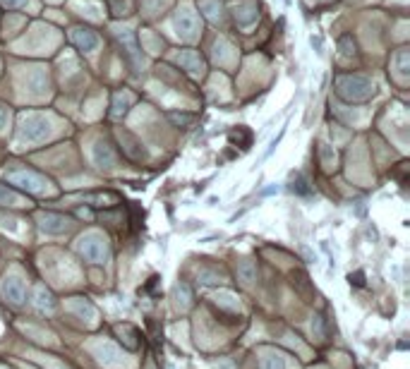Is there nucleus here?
Here are the masks:
<instances>
[{"mask_svg":"<svg viewBox=\"0 0 410 369\" xmlns=\"http://www.w3.org/2000/svg\"><path fill=\"white\" fill-rule=\"evenodd\" d=\"M338 93L348 101H365L374 93V84L367 77H360V74H346V77H338L336 82Z\"/></svg>","mask_w":410,"mask_h":369,"instance_id":"nucleus-1","label":"nucleus"},{"mask_svg":"<svg viewBox=\"0 0 410 369\" xmlns=\"http://www.w3.org/2000/svg\"><path fill=\"white\" fill-rule=\"evenodd\" d=\"M79 252L84 254L87 261H94V264H101V261L106 259V254H108L103 238L96 235V233H89V235H84V238L79 240Z\"/></svg>","mask_w":410,"mask_h":369,"instance_id":"nucleus-2","label":"nucleus"},{"mask_svg":"<svg viewBox=\"0 0 410 369\" xmlns=\"http://www.w3.org/2000/svg\"><path fill=\"white\" fill-rule=\"evenodd\" d=\"M48 129H51L48 118H46V115H41V113H32V115H27V118H24V125H22V137L34 142V139L46 137V134H48Z\"/></svg>","mask_w":410,"mask_h":369,"instance_id":"nucleus-3","label":"nucleus"},{"mask_svg":"<svg viewBox=\"0 0 410 369\" xmlns=\"http://www.w3.org/2000/svg\"><path fill=\"white\" fill-rule=\"evenodd\" d=\"M38 228L43 233H51V235H60V233H67L70 221L65 216H58V214H41L38 216Z\"/></svg>","mask_w":410,"mask_h":369,"instance_id":"nucleus-4","label":"nucleus"},{"mask_svg":"<svg viewBox=\"0 0 410 369\" xmlns=\"http://www.w3.org/2000/svg\"><path fill=\"white\" fill-rule=\"evenodd\" d=\"M235 22L240 24V27H250V24H254L257 17H259V10H257V5L254 2H250V0H245V2H238L235 5Z\"/></svg>","mask_w":410,"mask_h":369,"instance_id":"nucleus-5","label":"nucleus"},{"mask_svg":"<svg viewBox=\"0 0 410 369\" xmlns=\"http://www.w3.org/2000/svg\"><path fill=\"white\" fill-rule=\"evenodd\" d=\"M10 180L19 187H24V189H29V192H41L43 189V178L36 175V173H32V170H27V173H12L10 175Z\"/></svg>","mask_w":410,"mask_h":369,"instance_id":"nucleus-6","label":"nucleus"},{"mask_svg":"<svg viewBox=\"0 0 410 369\" xmlns=\"http://www.w3.org/2000/svg\"><path fill=\"white\" fill-rule=\"evenodd\" d=\"M2 293L10 302L19 305V302H24V283L17 276H7L2 280Z\"/></svg>","mask_w":410,"mask_h":369,"instance_id":"nucleus-7","label":"nucleus"},{"mask_svg":"<svg viewBox=\"0 0 410 369\" xmlns=\"http://www.w3.org/2000/svg\"><path fill=\"white\" fill-rule=\"evenodd\" d=\"M175 29H178V34H183V36L189 38L197 31V17H194L189 10H180L178 17H175Z\"/></svg>","mask_w":410,"mask_h":369,"instance_id":"nucleus-8","label":"nucleus"},{"mask_svg":"<svg viewBox=\"0 0 410 369\" xmlns=\"http://www.w3.org/2000/svg\"><path fill=\"white\" fill-rule=\"evenodd\" d=\"M72 41L77 43V48L84 51V53H89V51H94L98 46V36L94 31H89V29H75L72 31Z\"/></svg>","mask_w":410,"mask_h":369,"instance_id":"nucleus-9","label":"nucleus"},{"mask_svg":"<svg viewBox=\"0 0 410 369\" xmlns=\"http://www.w3.org/2000/svg\"><path fill=\"white\" fill-rule=\"evenodd\" d=\"M178 62L185 65L189 72H199V70H202V60H199L197 53H192V51H183V53L178 56Z\"/></svg>","mask_w":410,"mask_h":369,"instance_id":"nucleus-10","label":"nucleus"},{"mask_svg":"<svg viewBox=\"0 0 410 369\" xmlns=\"http://www.w3.org/2000/svg\"><path fill=\"white\" fill-rule=\"evenodd\" d=\"M94 158H96V163L101 168H111L113 166V151H111V147L108 144H98L96 147V151H94Z\"/></svg>","mask_w":410,"mask_h":369,"instance_id":"nucleus-11","label":"nucleus"},{"mask_svg":"<svg viewBox=\"0 0 410 369\" xmlns=\"http://www.w3.org/2000/svg\"><path fill=\"white\" fill-rule=\"evenodd\" d=\"M36 307H38V309H53V307H56L53 295H51L46 288H38V290H36Z\"/></svg>","mask_w":410,"mask_h":369,"instance_id":"nucleus-12","label":"nucleus"},{"mask_svg":"<svg viewBox=\"0 0 410 369\" xmlns=\"http://www.w3.org/2000/svg\"><path fill=\"white\" fill-rule=\"evenodd\" d=\"M130 106V93H118L115 96V106H113V115H125Z\"/></svg>","mask_w":410,"mask_h":369,"instance_id":"nucleus-13","label":"nucleus"},{"mask_svg":"<svg viewBox=\"0 0 410 369\" xmlns=\"http://www.w3.org/2000/svg\"><path fill=\"white\" fill-rule=\"evenodd\" d=\"M238 274L243 278L245 283H252L254 276H257V271H254V266H252V261H240V266H238Z\"/></svg>","mask_w":410,"mask_h":369,"instance_id":"nucleus-14","label":"nucleus"},{"mask_svg":"<svg viewBox=\"0 0 410 369\" xmlns=\"http://www.w3.org/2000/svg\"><path fill=\"white\" fill-rule=\"evenodd\" d=\"M230 142H243V149H247L252 142V134L247 132V127H238L230 132Z\"/></svg>","mask_w":410,"mask_h":369,"instance_id":"nucleus-15","label":"nucleus"},{"mask_svg":"<svg viewBox=\"0 0 410 369\" xmlns=\"http://www.w3.org/2000/svg\"><path fill=\"white\" fill-rule=\"evenodd\" d=\"M261 369H285V360L281 355H269V357H264Z\"/></svg>","mask_w":410,"mask_h":369,"instance_id":"nucleus-16","label":"nucleus"},{"mask_svg":"<svg viewBox=\"0 0 410 369\" xmlns=\"http://www.w3.org/2000/svg\"><path fill=\"white\" fill-rule=\"evenodd\" d=\"M283 134H285V129H281V132H279V137H276V139H271V144H269V149H266V151L261 154L259 163H264V161H266V158H269V156H271V154L276 151V147H279V144H281V139H283Z\"/></svg>","mask_w":410,"mask_h":369,"instance_id":"nucleus-17","label":"nucleus"},{"mask_svg":"<svg viewBox=\"0 0 410 369\" xmlns=\"http://www.w3.org/2000/svg\"><path fill=\"white\" fill-rule=\"evenodd\" d=\"M15 202H17V194L0 184V204H15Z\"/></svg>","mask_w":410,"mask_h":369,"instance_id":"nucleus-18","label":"nucleus"},{"mask_svg":"<svg viewBox=\"0 0 410 369\" xmlns=\"http://www.w3.org/2000/svg\"><path fill=\"white\" fill-rule=\"evenodd\" d=\"M199 7L209 17H216V12H219V2H211V0H199Z\"/></svg>","mask_w":410,"mask_h":369,"instance_id":"nucleus-19","label":"nucleus"},{"mask_svg":"<svg viewBox=\"0 0 410 369\" xmlns=\"http://www.w3.org/2000/svg\"><path fill=\"white\" fill-rule=\"evenodd\" d=\"M75 307H77V312H79V314H87L89 319H94V316H96V309H94L89 302H79V305H75Z\"/></svg>","mask_w":410,"mask_h":369,"instance_id":"nucleus-20","label":"nucleus"},{"mask_svg":"<svg viewBox=\"0 0 410 369\" xmlns=\"http://www.w3.org/2000/svg\"><path fill=\"white\" fill-rule=\"evenodd\" d=\"M298 189L300 194H310V187H307V183L302 180V178H298V184H293V192Z\"/></svg>","mask_w":410,"mask_h":369,"instance_id":"nucleus-21","label":"nucleus"},{"mask_svg":"<svg viewBox=\"0 0 410 369\" xmlns=\"http://www.w3.org/2000/svg\"><path fill=\"white\" fill-rule=\"evenodd\" d=\"M2 2H5L7 7H22V5H24L27 0H2Z\"/></svg>","mask_w":410,"mask_h":369,"instance_id":"nucleus-22","label":"nucleus"},{"mask_svg":"<svg viewBox=\"0 0 410 369\" xmlns=\"http://www.w3.org/2000/svg\"><path fill=\"white\" fill-rule=\"evenodd\" d=\"M310 43H312V48H317V53H321V41H319L317 36L310 38Z\"/></svg>","mask_w":410,"mask_h":369,"instance_id":"nucleus-23","label":"nucleus"},{"mask_svg":"<svg viewBox=\"0 0 410 369\" xmlns=\"http://www.w3.org/2000/svg\"><path fill=\"white\" fill-rule=\"evenodd\" d=\"M362 274H355V276H350V283H355V285H362Z\"/></svg>","mask_w":410,"mask_h":369,"instance_id":"nucleus-24","label":"nucleus"},{"mask_svg":"<svg viewBox=\"0 0 410 369\" xmlns=\"http://www.w3.org/2000/svg\"><path fill=\"white\" fill-rule=\"evenodd\" d=\"M5 118H7V113H5V108L0 106V129H2V125H5Z\"/></svg>","mask_w":410,"mask_h":369,"instance_id":"nucleus-25","label":"nucleus"}]
</instances>
